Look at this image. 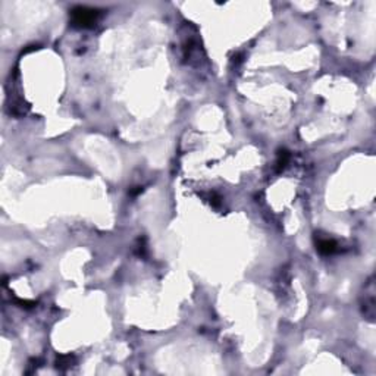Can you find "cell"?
I'll return each instance as SVG.
<instances>
[{"mask_svg": "<svg viewBox=\"0 0 376 376\" xmlns=\"http://www.w3.org/2000/svg\"><path fill=\"white\" fill-rule=\"evenodd\" d=\"M71 24L78 28H90L96 25L100 18V11L87 6H75L69 12Z\"/></svg>", "mask_w": 376, "mask_h": 376, "instance_id": "obj_1", "label": "cell"}, {"mask_svg": "<svg viewBox=\"0 0 376 376\" xmlns=\"http://www.w3.org/2000/svg\"><path fill=\"white\" fill-rule=\"evenodd\" d=\"M317 250L322 255H332L337 250V242L329 238H322L317 241Z\"/></svg>", "mask_w": 376, "mask_h": 376, "instance_id": "obj_3", "label": "cell"}, {"mask_svg": "<svg viewBox=\"0 0 376 376\" xmlns=\"http://www.w3.org/2000/svg\"><path fill=\"white\" fill-rule=\"evenodd\" d=\"M288 160H289V153L288 151H281L279 153V157H278V168L281 169V168H284V166L288 163Z\"/></svg>", "mask_w": 376, "mask_h": 376, "instance_id": "obj_4", "label": "cell"}, {"mask_svg": "<svg viewBox=\"0 0 376 376\" xmlns=\"http://www.w3.org/2000/svg\"><path fill=\"white\" fill-rule=\"evenodd\" d=\"M364 315L369 316V319H373L375 315V289H373V282L369 281L367 286L364 288Z\"/></svg>", "mask_w": 376, "mask_h": 376, "instance_id": "obj_2", "label": "cell"}]
</instances>
